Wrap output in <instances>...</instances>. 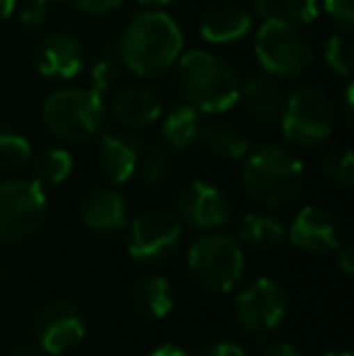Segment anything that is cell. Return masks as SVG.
Instances as JSON below:
<instances>
[{"mask_svg":"<svg viewBox=\"0 0 354 356\" xmlns=\"http://www.w3.org/2000/svg\"><path fill=\"white\" fill-rule=\"evenodd\" d=\"M32 66L44 78L71 80L86 66V47L71 32H49L34 42Z\"/></svg>","mask_w":354,"mask_h":356,"instance_id":"cell-14","label":"cell"},{"mask_svg":"<svg viewBox=\"0 0 354 356\" xmlns=\"http://www.w3.org/2000/svg\"><path fill=\"white\" fill-rule=\"evenodd\" d=\"M289 90L282 80H274L269 75H252L241 88V107L248 119L255 124H274L282 119L287 107Z\"/></svg>","mask_w":354,"mask_h":356,"instance_id":"cell-18","label":"cell"},{"mask_svg":"<svg viewBox=\"0 0 354 356\" xmlns=\"http://www.w3.org/2000/svg\"><path fill=\"white\" fill-rule=\"evenodd\" d=\"M204 127V114L192 109L189 104H175L170 112L163 117L161 136L170 150L184 153L199 143V134Z\"/></svg>","mask_w":354,"mask_h":356,"instance_id":"cell-23","label":"cell"},{"mask_svg":"<svg viewBox=\"0 0 354 356\" xmlns=\"http://www.w3.org/2000/svg\"><path fill=\"white\" fill-rule=\"evenodd\" d=\"M236 240L243 250L269 252V250L279 248V245L287 240V225H284V220L274 213L252 211L241 218Z\"/></svg>","mask_w":354,"mask_h":356,"instance_id":"cell-22","label":"cell"},{"mask_svg":"<svg viewBox=\"0 0 354 356\" xmlns=\"http://www.w3.org/2000/svg\"><path fill=\"white\" fill-rule=\"evenodd\" d=\"M5 356H39V352L32 347H15V349H10Z\"/></svg>","mask_w":354,"mask_h":356,"instance_id":"cell-40","label":"cell"},{"mask_svg":"<svg viewBox=\"0 0 354 356\" xmlns=\"http://www.w3.org/2000/svg\"><path fill=\"white\" fill-rule=\"evenodd\" d=\"M107 107L102 95L90 88H63L42 104V122L54 138L66 143L92 141L104 127Z\"/></svg>","mask_w":354,"mask_h":356,"instance_id":"cell-5","label":"cell"},{"mask_svg":"<svg viewBox=\"0 0 354 356\" xmlns=\"http://www.w3.org/2000/svg\"><path fill=\"white\" fill-rule=\"evenodd\" d=\"M252 29V13L241 0H214L199 19V34L204 42L226 47L246 39Z\"/></svg>","mask_w":354,"mask_h":356,"instance_id":"cell-16","label":"cell"},{"mask_svg":"<svg viewBox=\"0 0 354 356\" xmlns=\"http://www.w3.org/2000/svg\"><path fill=\"white\" fill-rule=\"evenodd\" d=\"M129 303L148 320H163L175 310V291L161 274H138L129 289Z\"/></svg>","mask_w":354,"mask_h":356,"instance_id":"cell-20","label":"cell"},{"mask_svg":"<svg viewBox=\"0 0 354 356\" xmlns=\"http://www.w3.org/2000/svg\"><path fill=\"white\" fill-rule=\"evenodd\" d=\"M177 90L199 114H223L241 99L243 78L228 58L194 49L179 56Z\"/></svg>","mask_w":354,"mask_h":356,"instance_id":"cell-3","label":"cell"},{"mask_svg":"<svg viewBox=\"0 0 354 356\" xmlns=\"http://www.w3.org/2000/svg\"><path fill=\"white\" fill-rule=\"evenodd\" d=\"M354 85L347 83L345 90H342V119H345V124H350L352 127V119H354Z\"/></svg>","mask_w":354,"mask_h":356,"instance_id":"cell-37","label":"cell"},{"mask_svg":"<svg viewBox=\"0 0 354 356\" xmlns=\"http://www.w3.org/2000/svg\"><path fill=\"white\" fill-rule=\"evenodd\" d=\"M109 112L127 129H151L161 119L163 102L151 88L129 85V88L114 92Z\"/></svg>","mask_w":354,"mask_h":356,"instance_id":"cell-19","label":"cell"},{"mask_svg":"<svg viewBox=\"0 0 354 356\" xmlns=\"http://www.w3.org/2000/svg\"><path fill=\"white\" fill-rule=\"evenodd\" d=\"M32 170V182L39 184L42 189L58 187L73 175V155L66 148H44L29 160Z\"/></svg>","mask_w":354,"mask_h":356,"instance_id":"cell-24","label":"cell"},{"mask_svg":"<svg viewBox=\"0 0 354 356\" xmlns=\"http://www.w3.org/2000/svg\"><path fill=\"white\" fill-rule=\"evenodd\" d=\"M321 172L330 179L332 184L350 187L354 182V160L350 145H332L321 160Z\"/></svg>","mask_w":354,"mask_h":356,"instance_id":"cell-28","label":"cell"},{"mask_svg":"<svg viewBox=\"0 0 354 356\" xmlns=\"http://www.w3.org/2000/svg\"><path fill=\"white\" fill-rule=\"evenodd\" d=\"M209 155L226 163H236L243 160L250 150V141L243 127L231 119H214V122H204L202 134H199V143Z\"/></svg>","mask_w":354,"mask_h":356,"instance_id":"cell-21","label":"cell"},{"mask_svg":"<svg viewBox=\"0 0 354 356\" xmlns=\"http://www.w3.org/2000/svg\"><path fill=\"white\" fill-rule=\"evenodd\" d=\"M177 218L199 233H216L231 220L228 197L207 179H192L177 192Z\"/></svg>","mask_w":354,"mask_h":356,"instance_id":"cell-12","label":"cell"},{"mask_svg":"<svg viewBox=\"0 0 354 356\" xmlns=\"http://www.w3.org/2000/svg\"><path fill=\"white\" fill-rule=\"evenodd\" d=\"M199 356H248V352L243 344L233 342V339H216Z\"/></svg>","mask_w":354,"mask_h":356,"instance_id":"cell-34","label":"cell"},{"mask_svg":"<svg viewBox=\"0 0 354 356\" xmlns=\"http://www.w3.org/2000/svg\"><path fill=\"white\" fill-rule=\"evenodd\" d=\"M0 284H3V264H0Z\"/></svg>","mask_w":354,"mask_h":356,"instance_id":"cell-44","label":"cell"},{"mask_svg":"<svg viewBox=\"0 0 354 356\" xmlns=\"http://www.w3.org/2000/svg\"><path fill=\"white\" fill-rule=\"evenodd\" d=\"M148 356H189V352L177 347V344H161V347H156Z\"/></svg>","mask_w":354,"mask_h":356,"instance_id":"cell-38","label":"cell"},{"mask_svg":"<svg viewBox=\"0 0 354 356\" xmlns=\"http://www.w3.org/2000/svg\"><path fill=\"white\" fill-rule=\"evenodd\" d=\"M136 3L148 5V8H153V10H161V8H166V5H172L175 0H136Z\"/></svg>","mask_w":354,"mask_h":356,"instance_id":"cell-41","label":"cell"},{"mask_svg":"<svg viewBox=\"0 0 354 356\" xmlns=\"http://www.w3.org/2000/svg\"><path fill=\"white\" fill-rule=\"evenodd\" d=\"M291 298L284 284L272 277H257L255 282L243 286L233 300V315L243 332L250 337L267 339L289 318Z\"/></svg>","mask_w":354,"mask_h":356,"instance_id":"cell-10","label":"cell"},{"mask_svg":"<svg viewBox=\"0 0 354 356\" xmlns=\"http://www.w3.org/2000/svg\"><path fill=\"white\" fill-rule=\"evenodd\" d=\"M32 143L22 134L0 127V175H17L29 168Z\"/></svg>","mask_w":354,"mask_h":356,"instance_id":"cell-27","label":"cell"},{"mask_svg":"<svg viewBox=\"0 0 354 356\" xmlns=\"http://www.w3.org/2000/svg\"><path fill=\"white\" fill-rule=\"evenodd\" d=\"M39 3H47V5H56V3H63V0H39Z\"/></svg>","mask_w":354,"mask_h":356,"instance_id":"cell-43","label":"cell"},{"mask_svg":"<svg viewBox=\"0 0 354 356\" xmlns=\"http://www.w3.org/2000/svg\"><path fill=\"white\" fill-rule=\"evenodd\" d=\"M88 323L83 310L71 300L44 303L32 318V339L39 354L63 356L86 339Z\"/></svg>","mask_w":354,"mask_h":356,"instance_id":"cell-11","label":"cell"},{"mask_svg":"<svg viewBox=\"0 0 354 356\" xmlns=\"http://www.w3.org/2000/svg\"><path fill=\"white\" fill-rule=\"evenodd\" d=\"M175 165H172V155L168 153L166 145L158 143H141V158H138L136 175L141 177L143 184L148 187H163L170 182Z\"/></svg>","mask_w":354,"mask_h":356,"instance_id":"cell-26","label":"cell"},{"mask_svg":"<svg viewBox=\"0 0 354 356\" xmlns=\"http://www.w3.org/2000/svg\"><path fill=\"white\" fill-rule=\"evenodd\" d=\"M246 250L233 235L216 230L202 233L187 250V272L207 293H231L246 277Z\"/></svg>","mask_w":354,"mask_h":356,"instance_id":"cell-4","label":"cell"},{"mask_svg":"<svg viewBox=\"0 0 354 356\" xmlns=\"http://www.w3.org/2000/svg\"><path fill=\"white\" fill-rule=\"evenodd\" d=\"M332 254H335V267H337V272H340L345 279H352L354 277V248H352V245L342 243L340 248H337Z\"/></svg>","mask_w":354,"mask_h":356,"instance_id":"cell-35","label":"cell"},{"mask_svg":"<svg viewBox=\"0 0 354 356\" xmlns=\"http://www.w3.org/2000/svg\"><path fill=\"white\" fill-rule=\"evenodd\" d=\"M323 356H352L347 349H332V352H325Z\"/></svg>","mask_w":354,"mask_h":356,"instance_id":"cell-42","label":"cell"},{"mask_svg":"<svg viewBox=\"0 0 354 356\" xmlns=\"http://www.w3.org/2000/svg\"><path fill=\"white\" fill-rule=\"evenodd\" d=\"M122 3L124 0H73V5L90 17H104V15L122 8Z\"/></svg>","mask_w":354,"mask_h":356,"instance_id":"cell-33","label":"cell"},{"mask_svg":"<svg viewBox=\"0 0 354 356\" xmlns=\"http://www.w3.org/2000/svg\"><path fill=\"white\" fill-rule=\"evenodd\" d=\"M90 83L97 95L109 92L114 85L119 83V56L117 51H102L92 63V71H90Z\"/></svg>","mask_w":354,"mask_h":356,"instance_id":"cell-30","label":"cell"},{"mask_svg":"<svg viewBox=\"0 0 354 356\" xmlns=\"http://www.w3.org/2000/svg\"><path fill=\"white\" fill-rule=\"evenodd\" d=\"M184 37L172 15L146 10L134 15L117 44V56L138 78H161L179 61Z\"/></svg>","mask_w":354,"mask_h":356,"instance_id":"cell-1","label":"cell"},{"mask_svg":"<svg viewBox=\"0 0 354 356\" xmlns=\"http://www.w3.org/2000/svg\"><path fill=\"white\" fill-rule=\"evenodd\" d=\"M49 199L39 184L24 177L0 182V243H24L47 223Z\"/></svg>","mask_w":354,"mask_h":356,"instance_id":"cell-9","label":"cell"},{"mask_svg":"<svg viewBox=\"0 0 354 356\" xmlns=\"http://www.w3.org/2000/svg\"><path fill=\"white\" fill-rule=\"evenodd\" d=\"M287 240L298 252L332 254L342 245V220L332 209L308 204L287 225Z\"/></svg>","mask_w":354,"mask_h":356,"instance_id":"cell-13","label":"cell"},{"mask_svg":"<svg viewBox=\"0 0 354 356\" xmlns=\"http://www.w3.org/2000/svg\"><path fill=\"white\" fill-rule=\"evenodd\" d=\"M303 182H306L303 160L289 145L260 143L248 150V155L243 158V192L257 207H287L301 194Z\"/></svg>","mask_w":354,"mask_h":356,"instance_id":"cell-2","label":"cell"},{"mask_svg":"<svg viewBox=\"0 0 354 356\" xmlns=\"http://www.w3.org/2000/svg\"><path fill=\"white\" fill-rule=\"evenodd\" d=\"M323 10L342 34L354 27V0H323Z\"/></svg>","mask_w":354,"mask_h":356,"instance_id":"cell-31","label":"cell"},{"mask_svg":"<svg viewBox=\"0 0 354 356\" xmlns=\"http://www.w3.org/2000/svg\"><path fill=\"white\" fill-rule=\"evenodd\" d=\"M325 58L328 68H330L335 75L340 78H350L352 75V63H354V47H352V39L347 34H332L330 39L325 42Z\"/></svg>","mask_w":354,"mask_h":356,"instance_id":"cell-29","label":"cell"},{"mask_svg":"<svg viewBox=\"0 0 354 356\" xmlns=\"http://www.w3.org/2000/svg\"><path fill=\"white\" fill-rule=\"evenodd\" d=\"M279 127L291 145L318 148L335 131V109H332L330 97L316 85H301L291 90Z\"/></svg>","mask_w":354,"mask_h":356,"instance_id":"cell-8","label":"cell"},{"mask_svg":"<svg viewBox=\"0 0 354 356\" xmlns=\"http://www.w3.org/2000/svg\"><path fill=\"white\" fill-rule=\"evenodd\" d=\"M81 220L97 238H117L129 225L127 199L114 187L90 189L81 204Z\"/></svg>","mask_w":354,"mask_h":356,"instance_id":"cell-15","label":"cell"},{"mask_svg":"<svg viewBox=\"0 0 354 356\" xmlns=\"http://www.w3.org/2000/svg\"><path fill=\"white\" fill-rule=\"evenodd\" d=\"M260 356H303L296 344L287 342V339H269L262 344Z\"/></svg>","mask_w":354,"mask_h":356,"instance_id":"cell-36","label":"cell"},{"mask_svg":"<svg viewBox=\"0 0 354 356\" xmlns=\"http://www.w3.org/2000/svg\"><path fill=\"white\" fill-rule=\"evenodd\" d=\"M141 158V141L131 134L109 131L97 143V163L109 187L127 184L136 175Z\"/></svg>","mask_w":354,"mask_h":356,"instance_id":"cell-17","label":"cell"},{"mask_svg":"<svg viewBox=\"0 0 354 356\" xmlns=\"http://www.w3.org/2000/svg\"><path fill=\"white\" fill-rule=\"evenodd\" d=\"M255 56L269 78L291 80L313 66V42L303 27L291 22H262L255 34Z\"/></svg>","mask_w":354,"mask_h":356,"instance_id":"cell-6","label":"cell"},{"mask_svg":"<svg viewBox=\"0 0 354 356\" xmlns=\"http://www.w3.org/2000/svg\"><path fill=\"white\" fill-rule=\"evenodd\" d=\"M17 10V0H0V27L8 22Z\"/></svg>","mask_w":354,"mask_h":356,"instance_id":"cell-39","label":"cell"},{"mask_svg":"<svg viewBox=\"0 0 354 356\" xmlns=\"http://www.w3.org/2000/svg\"><path fill=\"white\" fill-rule=\"evenodd\" d=\"M49 10H51V5L39 3V0H29L27 5L19 8L17 19H19V24L27 29H42L44 24L49 22Z\"/></svg>","mask_w":354,"mask_h":356,"instance_id":"cell-32","label":"cell"},{"mask_svg":"<svg viewBox=\"0 0 354 356\" xmlns=\"http://www.w3.org/2000/svg\"><path fill=\"white\" fill-rule=\"evenodd\" d=\"M184 225L170 209H146L127 225V252L136 264L161 267L179 252Z\"/></svg>","mask_w":354,"mask_h":356,"instance_id":"cell-7","label":"cell"},{"mask_svg":"<svg viewBox=\"0 0 354 356\" xmlns=\"http://www.w3.org/2000/svg\"><path fill=\"white\" fill-rule=\"evenodd\" d=\"M252 8L262 17V22H291V24H311L321 15L318 0H252Z\"/></svg>","mask_w":354,"mask_h":356,"instance_id":"cell-25","label":"cell"}]
</instances>
